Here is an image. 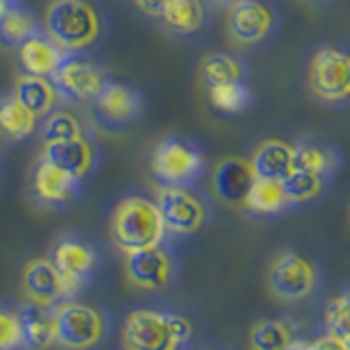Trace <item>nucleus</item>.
<instances>
[{"label": "nucleus", "instance_id": "obj_17", "mask_svg": "<svg viewBox=\"0 0 350 350\" xmlns=\"http://www.w3.org/2000/svg\"><path fill=\"white\" fill-rule=\"evenodd\" d=\"M254 178L256 175L252 171L250 160L230 156L219 162L213 171V191L219 200L230 206H243Z\"/></svg>", "mask_w": 350, "mask_h": 350}, {"label": "nucleus", "instance_id": "obj_25", "mask_svg": "<svg viewBox=\"0 0 350 350\" xmlns=\"http://www.w3.org/2000/svg\"><path fill=\"white\" fill-rule=\"evenodd\" d=\"M243 208L250 211L252 215H260V217H273V215H282L289 211V202L287 195L282 191L280 180H267V178H254L250 191L245 195Z\"/></svg>", "mask_w": 350, "mask_h": 350}, {"label": "nucleus", "instance_id": "obj_22", "mask_svg": "<svg viewBox=\"0 0 350 350\" xmlns=\"http://www.w3.org/2000/svg\"><path fill=\"white\" fill-rule=\"evenodd\" d=\"M295 169H304L331 180L342 167L339 151L322 138H304L298 145H293Z\"/></svg>", "mask_w": 350, "mask_h": 350}, {"label": "nucleus", "instance_id": "obj_19", "mask_svg": "<svg viewBox=\"0 0 350 350\" xmlns=\"http://www.w3.org/2000/svg\"><path fill=\"white\" fill-rule=\"evenodd\" d=\"M169 33L178 38H189L206 27L204 0H167L156 18Z\"/></svg>", "mask_w": 350, "mask_h": 350}, {"label": "nucleus", "instance_id": "obj_11", "mask_svg": "<svg viewBox=\"0 0 350 350\" xmlns=\"http://www.w3.org/2000/svg\"><path fill=\"white\" fill-rule=\"evenodd\" d=\"M53 85L57 88L62 98L68 101H92L109 81L101 64L90 62L77 55H64L57 70L51 75Z\"/></svg>", "mask_w": 350, "mask_h": 350}, {"label": "nucleus", "instance_id": "obj_3", "mask_svg": "<svg viewBox=\"0 0 350 350\" xmlns=\"http://www.w3.org/2000/svg\"><path fill=\"white\" fill-rule=\"evenodd\" d=\"M107 230L109 241L120 254L158 245L167 239V230H164L156 202L140 195L123 197L114 206Z\"/></svg>", "mask_w": 350, "mask_h": 350}, {"label": "nucleus", "instance_id": "obj_10", "mask_svg": "<svg viewBox=\"0 0 350 350\" xmlns=\"http://www.w3.org/2000/svg\"><path fill=\"white\" fill-rule=\"evenodd\" d=\"M309 88L324 103L346 101L350 94V57L335 46H322L309 62Z\"/></svg>", "mask_w": 350, "mask_h": 350}, {"label": "nucleus", "instance_id": "obj_4", "mask_svg": "<svg viewBox=\"0 0 350 350\" xmlns=\"http://www.w3.org/2000/svg\"><path fill=\"white\" fill-rule=\"evenodd\" d=\"M109 337V315L90 302L68 298L55 306V344L64 350H94Z\"/></svg>", "mask_w": 350, "mask_h": 350}, {"label": "nucleus", "instance_id": "obj_34", "mask_svg": "<svg viewBox=\"0 0 350 350\" xmlns=\"http://www.w3.org/2000/svg\"><path fill=\"white\" fill-rule=\"evenodd\" d=\"M304 350H350V344L348 342H342V339H337L333 335H320L313 342H306L304 344Z\"/></svg>", "mask_w": 350, "mask_h": 350}, {"label": "nucleus", "instance_id": "obj_5", "mask_svg": "<svg viewBox=\"0 0 350 350\" xmlns=\"http://www.w3.org/2000/svg\"><path fill=\"white\" fill-rule=\"evenodd\" d=\"M320 265L295 250H282L267 269V287L280 302H304L320 289Z\"/></svg>", "mask_w": 350, "mask_h": 350}, {"label": "nucleus", "instance_id": "obj_1", "mask_svg": "<svg viewBox=\"0 0 350 350\" xmlns=\"http://www.w3.org/2000/svg\"><path fill=\"white\" fill-rule=\"evenodd\" d=\"M193 324L182 313L164 309H134L120 326L123 350H186Z\"/></svg>", "mask_w": 350, "mask_h": 350}, {"label": "nucleus", "instance_id": "obj_2", "mask_svg": "<svg viewBox=\"0 0 350 350\" xmlns=\"http://www.w3.org/2000/svg\"><path fill=\"white\" fill-rule=\"evenodd\" d=\"M103 22L88 0H53L44 14V36L66 55L83 53L98 42Z\"/></svg>", "mask_w": 350, "mask_h": 350}, {"label": "nucleus", "instance_id": "obj_29", "mask_svg": "<svg viewBox=\"0 0 350 350\" xmlns=\"http://www.w3.org/2000/svg\"><path fill=\"white\" fill-rule=\"evenodd\" d=\"M38 33H40L38 18L22 3H18L3 20H0V42H3L5 46H20L22 42L38 36Z\"/></svg>", "mask_w": 350, "mask_h": 350}, {"label": "nucleus", "instance_id": "obj_28", "mask_svg": "<svg viewBox=\"0 0 350 350\" xmlns=\"http://www.w3.org/2000/svg\"><path fill=\"white\" fill-rule=\"evenodd\" d=\"M250 68L245 59L232 53H213L202 59V79L206 85L217 83H232V81H247Z\"/></svg>", "mask_w": 350, "mask_h": 350}, {"label": "nucleus", "instance_id": "obj_30", "mask_svg": "<svg viewBox=\"0 0 350 350\" xmlns=\"http://www.w3.org/2000/svg\"><path fill=\"white\" fill-rule=\"evenodd\" d=\"M40 131H42L44 145H49V142H64V140L85 136V125L81 123V118L72 112L53 109L51 114L42 118Z\"/></svg>", "mask_w": 350, "mask_h": 350}, {"label": "nucleus", "instance_id": "obj_23", "mask_svg": "<svg viewBox=\"0 0 350 350\" xmlns=\"http://www.w3.org/2000/svg\"><path fill=\"white\" fill-rule=\"evenodd\" d=\"M295 337H298V322L293 317H267L250 328L247 350H287Z\"/></svg>", "mask_w": 350, "mask_h": 350}, {"label": "nucleus", "instance_id": "obj_15", "mask_svg": "<svg viewBox=\"0 0 350 350\" xmlns=\"http://www.w3.org/2000/svg\"><path fill=\"white\" fill-rule=\"evenodd\" d=\"M20 287L25 293V300L44 306H57L59 302L70 298L68 287H66L62 273L53 265L51 258L29 260L22 269Z\"/></svg>", "mask_w": 350, "mask_h": 350}, {"label": "nucleus", "instance_id": "obj_13", "mask_svg": "<svg viewBox=\"0 0 350 350\" xmlns=\"http://www.w3.org/2000/svg\"><path fill=\"white\" fill-rule=\"evenodd\" d=\"M276 9L265 0H241L230 7L228 31L234 42L245 46L265 42L276 31Z\"/></svg>", "mask_w": 350, "mask_h": 350}, {"label": "nucleus", "instance_id": "obj_18", "mask_svg": "<svg viewBox=\"0 0 350 350\" xmlns=\"http://www.w3.org/2000/svg\"><path fill=\"white\" fill-rule=\"evenodd\" d=\"M25 350H49L55 346V306L25 300L18 306Z\"/></svg>", "mask_w": 350, "mask_h": 350}, {"label": "nucleus", "instance_id": "obj_6", "mask_svg": "<svg viewBox=\"0 0 350 350\" xmlns=\"http://www.w3.org/2000/svg\"><path fill=\"white\" fill-rule=\"evenodd\" d=\"M49 258L62 273L70 298H77L85 289H90L101 269V252L90 239L79 234L59 237Z\"/></svg>", "mask_w": 350, "mask_h": 350}, {"label": "nucleus", "instance_id": "obj_14", "mask_svg": "<svg viewBox=\"0 0 350 350\" xmlns=\"http://www.w3.org/2000/svg\"><path fill=\"white\" fill-rule=\"evenodd\" d=\"M90 103L94 116L105 129H123L142 112V94L134 88L114 81H107Z\"/></svg>", "mask_w": 350, "mask_h": 350}, {"label": "nucleus", "instance_id": "obj_12", "mask_svg": "<svg viewBox=\"0 0 350 350\" xmlns=\"http://www.w3.org/2000/svg\"><path fill=\"white\" fill-rule=\"evenodd\" d=\"M81 186L83 182L72 178L70 173L55 167L46 158H40L31 180V197L44 211H66L77 202Z\"/></svg>", "mask_w": 350, "mask_h": 350}, {"label": "nucleus", "instance_id": "obj_8", "mask_svg": "<svg viewBox=\"0 0 350 350\" xmlns=\"http://www.w3.org/2000/svg\"><path fill=\"white\" fill-rule=\"evenodd\" d=\"M206 160L200 147L182 136H169L151 153V173L160 184L193 186L202 178Z\"/></svg>", "mask_w": 350, "mask_h": 350}, {"label": "nucleus", "instance_id": "obj_32", "mask_svg": "<svg viewBox=\"0 0 350 350\" xmlns=\"http://www.w3.org/2000/svg\"><path fill=\"white\" fill-rule=\"evenodd\" d=\"M322 322L326 335H333L350 344V293L346 289L326 302Z\"/></svg>", "mask_w": 350, "mask_h": 350}, {"label": "nucleus", "instance_id": "obj_33", "mask_svg": "<svg viewBox=\"0 0 350 350\" xmlns=\"http://www.w3.org/2000/svg\"><path fill=\"white\" fill-rule=\"evenodd\" d=\"M0 350H25L18 311L0 302Z\"/></svg>", "mask_w": 350, "mask_h": 350}, {"label": "nucleus", "instance_id": "obj_31", "mask_svg": "<svg viewBox=\"0 0 350 350\" xmlns=\"http://www.w3.org/2000/svg\"><path fill=\"white\" fill-rule=\"evenodd\" d=\"M208 96H211L213 107L219 112L237 114L252 103V90L247 81H232V83H217L208 85Z\"/></svg>", "mask_w": 350, "mask_h": 350}, {"label": "nucleus", "instance_id": "obj_9", "mask_svg": "<svg viewBox=\"0 0 350 350\" xmlns=\"http://www.w3.org/2000/svg\"><path fill=\"white\" fill-rule=\"evenodd\" d=\"M123 269L127 282L134 289L158 293L169 289L178 280L180 262H178V254L167 243V239H164L158 245L125 254Z\"/></svg>", "mask_w": 350, "mask_h": 350}, {"label": "nucleus", "instance_id": "obj_35", "mask_svg": "<svg viewBox=\"0 0 350 350\" xmlns=\"http://www.w3.org/2000/svg\"><path fill=\"white\" fill-rule=\"evenodd\" d=\"M131 3H134V7H136L138 11H142L145 16H149V18H158L160 9H162L164 3H167V0H131Z\"/></svg>", "mask_w": 350, "mask_h": 350}, {"label": "nucleus", "instance_id": "obj_16", "mask_svg": "<svg viewBox=\"0 0 350 350\" xmlns=\"http://www.w3.org/2000/svg\"><path fill=\"white\" fill-rule=\"evenodd\" d=\"M42 158L70 173L79 182H85L98 164V149L90 138L81 136L64 142H49V145H44Z\"/></svg>", "mask_w": 350, "mask_h": 350}, {"label": "nucleus", "instance_id": "obj_7", "mask_svg": "<svg viewBox=\"0 0 350 350\" xmlns=\"http://www.w3.org/2000/svg\"><path fill=\"white\" fill-rule=\"evenodd\" d=\"M156 206L160 211L167 234L191 237L208 224V204L204 197L193 191V186H167L160 184L156 191Z\"/></svg>", "mask_w": 350, "mask_h": 350}, {"label": "nucleus", "instance_id": "obj_36", "mask_svg": "<svg viewBox=\"0 0 350 350\" xmlns=\"http://www.w3.org/2000/svg\"><path fill=\"white\" fill-rule=\"evenodd\" d=\"M18 3H20V0H0V20H3Z\"/></svg>", "mask_w": 350, "mask_h": 350}, {"label": "nucleus", "instance_id": "obj_26", "mask_svg": "<svg viewBox=\"0 0 350 350\" xmlns=\"http://www.w3.org/2000/svg\"><path fill=\"white\" fill-rule=\"evenodd\" d=\"M36 127L38 118L14 94L0 98V138L7 142H22L33 136Z\"/></svg>", "mask_w": 350, "mask_h": 350}, {"label": "nucleus", "instance_id": "obj_38", "mask_svg": "<svg viewBox=\"0 0 350 350\" xmlns=\"http://www.w3.org/2000/svg\"><path fill=\"white\" fill-rule=\"evenodd\" d=\"M221 5H226V7H232V5H237V3H241V0H219Z\"/></svg>", "mask_w": 350, "mask_h": 350}, {"label": "nucleus", "instance_id": "obj_39", "mask_svg": "<svg viewBox=\"0 0 350 350\" xmlns=\"http://www.w3.org/2000/svg\"><path fill=\"white\" fill-rule=\"evenodd\" d=\"M317 3H328V0H317Z\"/></svg>", "mask_w": 350, "mask_h": 350}, {"label": "nucleus", "instance_id": "obj_21", "mask_svg": "<svg viewBox=\"0 0 350 350\" xmlns=\"http://www.w3.org/2000/svg\"><path fill=\"white\" fill-rule=\"evenodd\" d=\"M11 94H14L38 120L51 114L53 109H57L62 101V96L57 92V88L53 85L51 77H38V75L18 77L16 88Z\"/></svg>", "mask_w": 350, "mask_h": 350}, {"label": "nucleus", "instance_id": "obj_27", "mask_svg": "<svg viewBox=\"0 0 350 350\" xmlns=\"http://www.w3.org/2000/svg\"><path fill=\"white\" fill-rule=\"evenodd\" d=\"M328 182L331 180L324 178V175H317L304 169H293L287 178L280 180L282 191L287 195V202L291 208L317 202L324 195Z\"/></svg>", "mask_w": 350, "mask_h": 350}, {"label": "nucleus", "instance_id": "obj_24", "mask_svg": "<svg viewBox=\"0 0 350 350\" xmlns=\"http://www.w3.org/2000/svg\"><path fill=\"white\" fill-rule=\"evenodd\" d=\"M64 55L66 53H62L46 36H42V33L29 38L27 42H22L18 46L20 68L25 75L51 77L55 70H57Z\"/></svg>", "mask_w": 350, "mask_h": 350}, {"label": "nucleus", "instance_id": "obj_37", "mask_svg": "<svg viewBox=\"0 0 350 350\" xmlns=\"http://www.w3.org/2000/svg\"><path fill=\"white\" fill-rule=\"evenodd\" d=\"M195 350H234V348H230V346H224V344H208V346L195 348Z\"/></svg>", "mask_w": 350, "mask_h": 350}, {"label": "nucleus", "instance_id": "obj_20", "mask_svg": "<svg viewBox=\"0 0 350 350\" xmlns=\"http://www.w3.org/2000/svg\"><path fill=\"white\" fill-rule=\"evenodd\" d=\"M252 171L256 178L267 180H284L295 169L293 145L280 138H267L254 149V156L250 158Z\"/></svg>", "mask_w": 350, "mask_h": 350}]
</instances>
